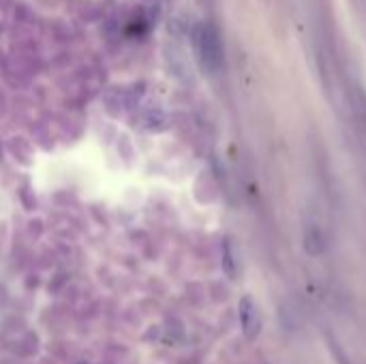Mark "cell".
<instances>
[{"label": "cell", "mask_w": 366, "mask_h": 364, "mask_svg": "<svg viewBox=\"0 0 366 364\" xmlns=\"http://www.w3.org/2000/svg\"><path fill=\"white\" fill-rule=\"evenodd\" d=\"M223 266H225V272L227 274H235V260H233V253H231V245L229 240H225L223 245Z\"/></svg>", "instance_id": "obj_4"}, {"label": "cell", "mask_w": 366, "mask_h": 364, "mask_svg": "<svg viewBox=\"0 0 366 364\" xmlns=\"http://www.w3.org/2000/svg\"><path fill=\"white\" fill-rule=\"evenodd\" d=\"M195 52L200 56L202 67L208 73H214L223 67V46L221 37L212 24H200L195 28Z\"/></svg>", "instance_id": "obj_1"}, {"label": "cell", "mask_w": 366, "mask_h": 364, "mask_svg": "<svg viewBox=\"0 0 366 364\" xmlns=\"http://www.w3.org/2000/svg\"><path fill=\"white\" fill-rule=\"evenodd\" d=\"M240 326H242V332L247 338H255L262 330V315H260V309H257L255 300L251 296H244L240 300Z\"/></svg>", "instance_id": "obj_2"}, {"label": "cell", "mask_w": 366, "mask_h": 364, "mask_svg": "<svg viewBox=\"0 0 366 364\" xmlns=\"http://www.w3.org/2000/svg\"><path fill=\"white\" fill-rule=\"evenodd\" d=\"M305 249L309 255H321L326 249V238L324 233H321V229L313 223H309L305 227Z\"/></svg>", "instance_id": "obj_3"}]
</instances>
